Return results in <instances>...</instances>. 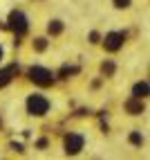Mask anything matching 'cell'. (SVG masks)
Returning a JSON list of instances; mask_svg holds the SVG:
<instances>
[{
  "mask_svg": "<svg viewBox=\"0 0 150 160\" xmlns=\"http://www.w3.org/2000/svg\"><path fill=\"white\" fill-rule=\"evenodd\" d=\"M65 147H67V153H79L81 149H83V138L81 135H67V140H65Z\"/></svg>",
  "mask_w": 150,
  "mask_h": 160,
  "instance_id": "4",
  "label": "cell"
},
{
  "mask_svg": "<svg viewBox=\"0 0 150 160\" xmlns=\"http://www.w3.org/2000/svg\"><path fill=\"white\" fill-rule=\"evenodd\" d=\"M29 77L34 79L36 83H40V86H47V83H52V79H54V74H52L49 70H45V68H31L29 70Z\"/></svg>",
  "mask_w": 150,
  "mask_h": 160,
  "instance_id": "2",
  "label": "cell"
},
{
  "mask_svg": "<svg viewBox=\"0 0 150 160\" xmlns=\"http://www.w3.org/2000/svg\"><path fill=\"white\" fill-rule=\"evenodd\" d=\"M27 108H29L31 115H45L47 108H49V102L45 97H40V95H31L27 99Z\"/></svg>",
  "mask_w": 150,
  "mask_h": 160,
  "instance_id": "1",
  "label": "cell"
},
{
  "mask_svg": "<svg viewBox=\"0 0 150 160\" xmlns=\"http://www.w3.org/2000/svg\"><path fill=\"white\" fill-rule=\"evenodd\" d=\"M16 72V68H7V70H0V86H5V83H9V79H11V74Z\"/></svg>",
  "mask_w": 150,
  "mask_h": 160,
  "instance_id": "7",
  "label": "cell"
},
{
  "mask_svg": "<svg viewBox=\"0 0 150 160\" xmlns=\"http://www.w3.org/2000/svg\"><path fill=\"white\" fill-rule=\"evenodd\" d=\"M146 95H148V83H146V81L137 83V86H134V97L141 99V97H146Z\"/></svg>",
  "mask_w": 150,
  "mask_h": 160,
  "instance_id": "6",
  "label": "cell"
},
{
  "mask_svg": "<svg viewBox=\"0 0 150 160\" xmlns=\"http://www.w3.org/2000/svg\"><path fill=\"white\" fill-rule=\"evenodd\" d=\"M0 59H2V48H0Z\"/></svg>",
  "mask_w": 150,
  "mask_h": 160,
  "instance_id": "13",
  "label": "cell"
},
{
  "mask_svg": "<svg viewBox=\"0 0 150 160\" xmlns=\"http://www.w3.org/2000/svg\"><path fill=\"white\" fill-rule=\"evenodd\" d=\"M61 29H63V27H61V23H52V25H49V32H52V34H58Z\"/></svg>",
  "mask_w": 150,
  "mask_h": 160,
  "instance_id": "9",
  "label": "cell"
},
{
  "mask_svg": "<svg viewBox=\"0 0 150 160\" xmlns=\"http://www.w3.org/2000/svg\"><path fill=\"white\" fill-rule=\"evenodd\" d=\"M9 23H11V29H16V34H23L27 29V18L20 14V12H14L9 16Z\"/></svg>",
  "mask_w": 150,
  "mask_h": 160,
  "instance_id": "3",
  "label": "cell"
},
{
  "mask_svg": "<svg viewBox=\"0 0 150 160\" xmlns=\"http://www.w3.org/2000/svg\"><path fill=\"white\" fill-rule=\"evenodd\" d=\"M114 5L116 7H128V5H130V0H114Z\"/></svg>",
  "mask_w": 150,
  "mask_h": 160,
  "instance_id": "10",
  "label": "cell"
},
{
  "mask_svg": "<svg viewBox=\"0 0 150 160\" xmlns=\"http://www.w3.org/2000/svg\"><path fill=\"white\" fill-rule=\"evenodd\" d=\"M43 48H45V41L38 38V41H36V50H43Z\"/></svg>",
  "mask_w": 150,
  "mask_h": 160,
  "instance_id": "12",
  "label": "cell"
},
{
  "mask_svg": "<svg viewBox=\"0 0 150 160\" xmlns=\"http://www.w3.org/2000/svg\"><path fill=\"white\" fill-rule=\"evenodd\" d=\"M130 140H132L134 144H141V135H139V133H132V138H130Z\"/></svg>",
  "mask_w": 150,
  "mask_h": 160,
  "instance_id": "11",
  "label": "cell"
},
{
  "mask_svg": "<svg viewBox=\"0 0 150 160\" xmlns=\"http://www.w3.org/2000/svg\"><path fill=\"white\" fill-rule=\"evenodd\" d=\"M128 111L130 113H141V104L139 102H128Z\"/></svg>",
  "mask_w": 150,
  "mask_h": 160,
  "instance_id": "8",
  "label": "cell"
},
{
  "mask_svg": "<svg viewBox=\"0 0 150 160\" xmlns=\"http://www.w3.org/2000/svg\"><path fill=\"white\" fill-rule=\"evenodd\" d=\"M123 43V34H119V32H112V34L105 36V48L108 50H119Z\"/></svg>",
  "mask_w": 150,
  "mask_h": 160,
  "instance_id": "5",
  "label": "cell"
}]
</instances>
